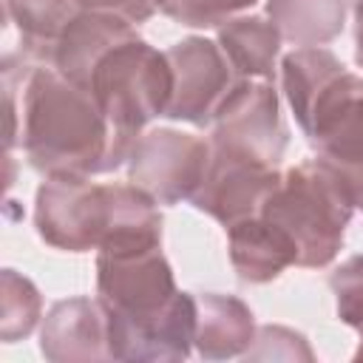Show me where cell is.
Segmentation results:
<instances>
[{"label": "cell", "instance_id": "obj_1", "mask_svg": "<svg viewBox=\"0 0 363 363\" xmlns=\"http://www.w3.org/2000/svg\"><path fill=\"white\" fill-rule=\"evenodd\" d=\"M9 133L6 147H23L31 170L43 176H102L128 164L133 142L102 113L96 99L51 65L26 54L3 57Z\"/></svg>", "mask_w": 363, "mask_h": 363}, {"label": "cell", "instance_id": "obj_2", "mask_svg": "<svg viewBox=\"0 0 363 363\" xmlns=\"http://www.w3.org/2000/svg\"><path fill=\"white\" fill-rule=\"evenodd\" d=\"M354 201L343 179L318 156L281 173L278 187L264 201L261 216L278 224L295 244V267H329L343 250Z\"/></svg>", "mask_w": 363, "mask_h": 363}, {"label": "cell", "instance_id": "obj_3", "mask_svg": "<svg viewBox=\"0 0 363 363\" xmlns=\"http://www.w3.org/2000/svg\"><path fill=\"white\" fill-rule=\"evenodd\" d=\"M85 91L96 99L108 122L125 139L136 142L156 116H164L173 94V71L164 51L153 48L133 28L102 51Z\"/></svg>", "mask_w": 363, "mask_h": 363}, {"label": "cell", "instance_id": "obj_4", "mask_svg": "<svg viewBox=\"0 0 363 363\" xmlns=\"http://www.w3.org/2000/svg\"><path fill=\"white\" fill-rule=\"evenodd\" d=\"M179 295L162 244H119L96 250V298L111 329H130L162 315Z\"/></svg>", "mask_w": 363, "mask_h": 363}, {"label": "cell", "instance_id": "obj_5", "mask_svg": "<svg viewBox=\"0 0 363 363\" xmlns=\"http://www.w3.org/2000/svg\"><path fill=\"white\" fill-rule=\"evenodd\" d=\"M295 122L315 156L343 179L354 207L363 210V77L340 71Z\"/></svg>", "mask_w": 363, "mask_h": 363}, {"label": "cell", "instance_id": "obj_6", "mask_svg": "<svg viewBox=\"0 0 363 363\" xmlns=\"http://www.w3.org/2000/svg\"><path fill=\"white\" fill-rule=\"evenodd\" d=\"M113 221V182L99 184L91 176H45L34 196L37 235L62 252L99 250Z\"/></svg>", "mask_w": 363, "mask_h": 363}, {"label": "cell", "instance_id": "obj_7", "mask_svg": "<svg viewBox=\"0 0 363 363\" xmlns=\"http://www.w3.org/2000/svg\"><path fill=\"white\" fill-rule=\"evenodd\" d=\"M289 130L278 91L264 79H238L213 116L210 147L264 167H281Z\"/></svg>", "mask_w": 363, "mask_h": 363}, {"label": "cell", "instance_id": "obj_8", "mask_svg": "<svg viewBox=\"0 0 363 363\" xmlns=\"http://www.w3.org/2000/svg\"><path fill=\"white\" fill-rule=\"evenodd\" d=\"M210 167V139L153 128L142 133L128 156V182L145 190L156 204H182L196 196Z\"/></svg>", "mask_w": 363, "mask_h": 363}, {"label": "cell", "instance_id": "obj_9", "mask_svg": "<svg viewBox=\"0 0 363 363\" xmlns=\"http://www.w3.org/2000/svg\"><path fill=\"white\" fill-rule=\"evenodd\" d=\"M173 71V94L164 116L196 128L213 125V116L230 88L238 82L221 45L207 37H184L164 51Z\"/></svg>", "mask_w": 363, "mask_h": 363}, {"label": "cell", "instance_id": "obj_10", "mask_svg": "<svg viewBox=\"0 0 363 363\" xmlns=\"http://www.w3.org/2000/svg\"><path fill=\"white\" fill-rule=\"evenodd\" d=\"M278 182H281L278 167H264L210 147V167L190 204L199 213L216 218L221 227H230L241 218L258 216L264 201L278 187Z\"/></svg>", "mask_w": 363, "mask_h": 363}, {"label": "cell", "instance_id": "obj_11", "mask_svg": "<svg viewBox=\"0 0 363 363\" xmlns=\"http://www.w3.org/2000/svg\"><path fill=\"white\" fill-rule=\"evenodd\" d=\"M40 352L51 363L111 360L108 312L102 301L88 295L57 301L43 318Z\"/></svg>", "mask_w": 363, "mask_h": 363}, {"label": "cell", "instance_id": "obj_12", "mask_svg": "<svg viewBox=\"0 0 363 363\" xmlns=\"http://www.w3.org/2000/svg\"><path fill=\"white\" fill-rule=\"evenodd\" d=\"M224 233H227L230 264L238 281L244 284H269L298 261L289 235L261 213L224 227Z\"/></svg>", "mask_w": 363, "mask_h": 363}, {"label": "cell", "instance_id": "obj_13", "mask_svg": "<svg viewBox=\"0 0 363 363\" xmlns=\"http://www.w3.org/2000/svg\"><path fill=\"white\" fill-rule=\"evenodd\" d=\"M255 315L252 309L224 292L196 295V352L204 360H230L244 357L255 340Z\"/></svg>", "mask_w": 363, "mask_h": 363}, {"label": "cell", "instance_id": "obj_14", "mask_svg": "<svg viewBox=\"0 0 363 363\" xmlns=\"http://www.w3.org/2000/svg\"><path fill=\"white\" fill-rule=\"evenodd\" d=\"M136 26L116 17V14H102V11H79L60 34L54 54H51V68L60 71L65 79L74 85L85 88L88 74L94 62L108 51L116 40L130 34Z\"/></svg>", "mask_w": 363, "mask_h": 363}, {"label": "cell", "instance_id": "obj_15", "mask_svg": "<svg viewBox=\"0 0 363 363\" xmlns=\"http://www.w3.org/2000/svg\"><path fill=\"white\" fill-rule=\"evenodd\" d=\"M216 43L233 65L235 79H275V60L281 54V31L269 17L238 14L218 26Z\"/></svg>", "mask_w": 363, "mask_h": 363}, {"label": "cell", "instance_id": "obj_16", "mask_svg": "<svg viewBox=\"0 0 363 363\" xmlns=\"http://www.w3.org/2000/svg\"><path fill=\"white\" fill-rule=\"evenodd\" d=\"M346 0H267V17L298 48L326 45L346 26Z\"/></svg>", "mask_w": 363, "mask_h": 363}, {"label": "cell", "instance_id": "obj_17", "mask_svg": "<svg viewBox=\"0 0 363 363\" xmlns=\"http://www.w3.org/2000/svg\"><path fill=\"white\" fill-rule=\"evenodd\" d=\"M6 23L17 28L20 54L48 65L62 28L79 14L74 0H3Z\"/></svg>", "mask_w": 363, "mask_h": 363}, {"label": "cell", "instance_id": "obj_18", "mask_svg": "<svg viewBox=\"0 0 363 363\" xmlns=\"http://www.w3.org/2000/svg\"><path fill=\"white\" fill-rule=\"evenodd\" d=\"M0 289H3V320H0V337L3 343H14L28 337L40 318H43V295L17 269H3L0 275Z\"/></svg>", "mask_w": 363, "mask_h": 363}, {"label": "cell", "instance_id": "obj_19", "mask_svg": "<svg viewBox=\"0 0 363 363\" xmlns=\"http://www.w3.org/2000/svg\"><path fill=\"white\" fill-rule=\"evenodd\" d=\"M329 289L335 295L337 318L360 335V346H357L354 357H363V252L346 258L329 275Z\"/></svg>", "mask_w": 363, "mask_h": 363}, {"label": "cell", "instance_id": "obj_20", "mask_svg": "<svg viewBox=\"0 0 363 363\" xmlns=\"http://www.w3.org/2000/svg\"><path fill=\"white\" fill-rule=\"evenodd\" d=\"M156 9L187 28H218L221 23L252 9L258 0H153Z\"/></svg>", "mask_w": 363, "mask_h": 363}, {"label": "cell", "instance_id": "obj_21", "mask_svg": "<svg viewBox=\"0 0 363 363\" xmlns=\"http://www.w3.org/2000/svg\"><path fill=\"white\" fill-rule=\"evenodd\" d=\"M247 360H315L306 337L289 326H258L252 346L244 354Z\"/></svg>", "mask_w": 363, "mask_h": 363}, {"label": "cell", "instance_id": "obj_22", "mask_svg": "<svg viewBox=\"0 0 363 363\" xmlns=\"http://www.w3.org/2000/svg\"><path fill=\"white\" fill-rule=\"evenodd\" d=\"M79 11H102V14H116L133 26L147 23L156 14L153 0H74Z\"/></svg>", "mask_w": 363, "mask_h": 363}, {"label": "cell", "instance_id": "obj_23", "mask_svg": "<svg viewBox=\"0 0 363 363\" xmlns=\"http://www.w3.org/2000/svg\"><path fill=\"white\" fill-rule=\"evenodd\" d=\"M354 23V62L363 68V0H349Z\"/></svg>", "mask_w": 363, "mask_h": 363}]
</instances>
